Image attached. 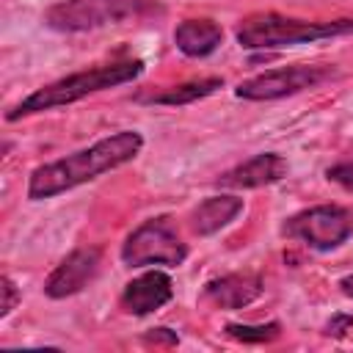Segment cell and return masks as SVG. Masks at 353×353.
I'll return each mask as SVG.
<instances>
[{"label": "cell", "instance_id": "1", "mask_svg": "<svg viewBox=\"0 0 353 353\" xmlns=\"http://www.w3.org/2000/svg\"><path fill=\"white\" fill-rule=\"evenodd\" d=\"M141 149H143V135L138 130L110 132L85 149H77L72 154L36 165L28 176V199L44 201V199L69 193L85 182L99 179L108 171H116L132 163L141 154Z\"/></svg>", "mask_w": 353, "mask_h": 353}, {"label": "cell", "instance_id": "2", "mask_svg": "<svg viewBox=\"0 0 353 353\" xmlns=\"http://www.w3.org/2000/svg\"><path fill=\"white\" fill-rule=\"evenodd\" d=\"M143 69L146 66L141 58H127V61H113V63H99V66L83 69V72H72V74L58 77L41 88L30 91L28 97H22L11 110H6V121H19V119H28L36 113L66 108L91 94L127 85V83L138 80L143 74Z\"/></svg>", "mask_w": 353, "mask_h": 353}, {"label": "cell", "instance_id": "3", "mask_svg": "<svg viewBox=\"0 0 353 353\" xmlns=\"http://www.w3.org/2000/svg\"><path fill=\"white\" fill-rule=\"evenodd\" d=\"M353 33V17L339 19H298L279 11L248 14L237 22L234 39L243 50H284L295 44H312Z\"/></svg>", "mask_w": 353, "mask_h": 353}, {"label": "cell", "instance_id": "4", "mask_svg": "<svg viewBox=\"0 0 353 353\" xmlns=\"http://www.w3.org/2000/svg\"><path fill=\"white\" fill-rule=\"evenodd\" d=\"M165 14L160 0H58L44 14V28L55 33H88L108 25L146 22Z\"/></svg>", "mask_w": 353, "mask_h": 353}, {"label": "cell", "instance_id": "5", "mask_svg": "<svg viewBox=\"0 0 353 353\" xmlns=\"http://www.w3.org/2000/svg\"><path fill=\"white\" fill-rule=\"evenodd\" d=\"M119 256L124 268H179L188 259V243L179 237L168 215H154L124 237Z\"/></svg>", "mask_w": 353, "mask_h": 353}, {"label": "cell", "instance_id": "6", "mask_svg": "<svg viewBox=\"0 0 353 353\" xmlns=\"http://www.w3.org/2000/svg\"><path fill=\"white\" fill-rule=\"evenodd\" d=\"M281 234L312 251H334L353 234V212L342 204H314L281 223Z\"/></svg>", "mask_w": 353, "mask_h": 353}, {"label": "cell", "instance_id": "7", "mask_svg": "<svg viewBox=\"0 0 353 353\" xmlns=\"http://www.w3.org/2000/svg\"><path fill=\"white\" fill-rule=\"evenodd\" d=\"M336 77V69L328 63H292L276 66L234 85V97L245 102H273L284 97H295L301 91H312L325 80Z\"/></svg>", "mask_w": 353, "mask_h": 353}, {"label": "cell", "instance_id": "8", "mask_svg": "<svg viewBox=\"0 0 353 353\" xmlns=\"http://www.w3.org/2000/svg\"><path fill=\"white\" fill-rule=\"evenodd\" d=\"M102 265V248L97 245H80L74 251H69L55 268L52 273L44 279V295L52 301H63L72 298L77 292H83L99 273Z\"/></svg>", "mask_w": 353, "mask_h": 353}, {"label": "cell", "instance_id": "9", "mask_svg": "<svg viewBox=\"0 0 353 353\" xmlns=\"http://www.w3.org/2000/svg\"><path fill=\"white\" fill-rule=\"evenodd\" d=\"M171 301H174V281L165 270H157V268L130 279L119 295V306L132 317H146Z\"/></svg>", "mask_w": 353, "mask_h": 353}, {"label": "cell", "instance_id": "10", "mask_svg": "<svg viewBox=\"0 0 353 353\" xmlns=\"http://www.w3.org/2000/svg\"><path fill=\"white\" fill-rule=\"evenodd\" d=\"M290 165L279 152H259L248 160H243L240 165L223 171L215 185L218 188H229V190H256L265 185H276L287 176Z\"/></svg>", "mask_w": 353, "mask_h": 353}, {"label": "cell", "instance_id": "11", "mask_svg": "<svg viewBox=\"0 0 353 353\" xmlns=\"http://www.w3.org/2000/svg\"><path fill=\"white\" fill-rule=\"evenodd\" d=\"M265 292V281L259 273L243 270V273H223L204 284V301H210L215 309H245Z\"/></svg>", "mask_w": 353, "mask_h": 353}, {"label": "cell", "instance_id": "12", "mask_svg": "<svg viewBox=\"0 0 353 353\" xmlns=\"http://www.w3.org/2000/svg\"><path fill=\"white\" fill-rule=\"evenodd\" d=\"M245 210V201L234 193H218L201 199L190 212V229L199 237H210L221 229H226L240 212Z\"/></svg>", "mask_w": 353, "mask_h": 353}, {"label": "cell", "instance_id": "13", "mask_svg": "<svg viewBox=\"0 0 353 353\" xmlns=\"http://www.w3.org/2000/svg\"><path fill=\"white\" fill-rule=\"evenodd\" d=\"M223 44V28L215 19H182L174 28V47L185 58H210Z\"/></svg>", "mask_w": 353, "mask_h": 353}, {"label": "cell", "instance_id": "14", "mask_svg": "<svg viewBox=\"0 0 353 353\" xmlns=\"http://www.w3.org/2000/svg\"><path fill=\"white\" fill-rule=\"evenodd\" d=\"M223 88V77L210 74V77H199V80H188V83H176L152 94H135V102L143 105H168V108H182V105H193L199 99L212 97L215 91Z\"/></svg>", "mask_w": 353, "mask_h": 353}, {"label": "cell", "instance_id": "15", "mask_svg": "<svg viewBox=\"0 0 353 353\" xmlns=\"http://www.w3.org/2000/svg\"><path fill=\"white\" fill-rule=\"evenodd\" d=\"M223 334L234 342L243 345H268L276 342L281 336V323L279 320H268V323H226Z\"/></svg>", "mask_w": 353, "mask_h": 353}, {"label": "cell", "instance_id": "16", "mask_svg": "<svg viewBox=\"0 0 353 353\" xmlns=\"http://www.w3.org/2000/svg\"><path fill=\"white\" fill-rule=\"evenodd\" d=\"M0 292H3V301H0V320H6L14 309H17V303L22 301V292H19V287L14 284V279L11 276H0Z\"/></svg>", "mask_w": 353, "mask_h": 353}, {"label": "cell", "instance_id": "17", "mask_svg": "<svg viewBox=\"0 0 353 353\" xmlns=\"http://www.w3.org/2000/svg\"><path fill=\"white\" fill-rule=\"evenodd\" d=\"M325 179L339 185L342 190L353 193V160H345V163H334L325 168Z\"/></svg>", "mask_w": 353, "mask_h": 353}, {"label": "cell", "instance_id": "18", "mask_svg": "<svg viewBox=\"0 0 353 353\" xmlns=\"http://www.w3.org/2000/svg\"><path fill=\"white\" fill-rule=\"evenodd\" d=\"M350 331H353V314H347V312L331 314V320H325V325H323V336H331V339H342Z\"/></svg>", "mask_w": 353, "mask_h": 353}, {"label": "cell", "instance_id": "19", "mask_svg": "<svg viewBox=\"0 0 353 353\" xmlns=\"http://www.w3.org/2000/svg\"><path fill=\"white\" fill-rule=\"evenodd\" d=\"M146 345H154V347H176L179 345V336L176 331L165 328V325H157V328H149L143 336H141Z\"/></svg>", "mask_w": 353, "mask_h": 353}, {"label": "cell", "instance_id": "20", "mask_svg": "<svg viewBox=\"0 0 353 353\" xmlns=\"http://www.w3.org/2000/svg\"><path fill=\"white\" fill-rule=\"evenodd\" d=\"M339 292H342L345 298H350V301H353V273H347V276H342V279H339Z\"/></svg>", "mask_w": 353, "mask_h": 353}]
</instances>
